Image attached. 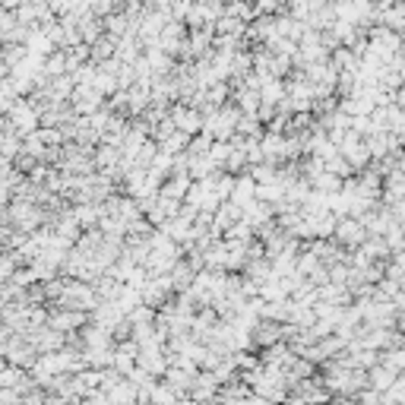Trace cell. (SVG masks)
Instances as JSON below:
<instances>
[{
  "label": "cell",
  "mask_w": 405,
  "mask_h": 405,
  "mask_svg": "<svg viewBox=\"0 0 405 405\" xmlns=\"http://www.w3.org/2000/svg\"><path fill=\"white\" fill-rule=\"evenodd\" d=\"M244 269H247V282H253V285H263V282L273 275V269H269V260L263 257V260H253V263H244Z\"/></svg>",
  "instance_id": "30bf717a"
},
{
  "label": "cell",
  "mask_w": 405,
  "mask_h": 405,
  "mask_svg": "<svg viewBox=\"0 0 405 405\" xmlns=\"http://www.w3.org/2000/svg\"><path fill=\"white\" fill-rule=\"evenodd\" d=\"M6 127H10L13 133H16L19 140H26V137H32L35 130H38V111L29 105V98H16L13 102V108L6 111Z\"/></svg>",
  "instance_id": "6da1fadb"
},
{
  "label": "cell",
  "mask_w": 405,
  "mask_h": 405,
  "mask_svg": "<svg viewBox=\"0 0 405 405\" xmlns=\"http://www.w3.org/2000/svg\"><path fill=\"white\" fill-rule=\"evenodd\" d=\"M124 314H120V310H117V304H111V301H98V307L95 310H92V323H95V326H105V330H115V326L117 323H124Z\"/></svg>",
  "instance_id": "52a82bcc"
},
{
  "label": "cell",
  "mask_w": 405,
  "mask_h": 405,
  "mask_svg": "<svg viewBox=\"0 0 405 405\" xmlns=\"http://www.w3.org/2000/svg\"><path fill=\"white\" fill-rule=\"evenodd\" d=\"M402 399H405V380L396 377L386 393H380V405H402Z\"/></svg>",
  "instance_id": "7c38bea8"
},
{
  "label": "cell",
  "mask_w": 405,
  "mask_h": 405,
  "mask_svg": "<svg viewBox=\"0 0 405 405\" xmlns=\"http://www.w3.org/2000/svg\"><path fill=\"white\" fill-rule=\"evenodd\" d=\"M234 108H238L241 115H257L260 95H257V92H251V89H244L238 83V86H234Z\"/></svg>",
  "instance_id": "ba28073f"
},
{
  "label": "cell",
  "mask_w": 405,
  "mask_h": 405,
  "mask_svg": "<svg viewBox=\"0 0 405 405\" xmlns=\"http://www.w3.org/2000/svg\"><path fill=\"white\" fill-rule=\"evenodd\" d=\"M332 238H336L342 247H361L367 241V231H364V225H361L358 219H339Z\"/></svg>",
  "instance_id": "3957f363"
},
{
  "label": "cell",
  "mask_w": 405,
  "mask_h": 405,
  "mask_svg": "<svg viewBox=\"0 0 405 405\" xmlns=\"http://www.w3.org/2000/svg\"><path fill=\"white\" fill-rule=\"evenodd\" d=\"M377 364L386 367L389 374L399 377L402 367H405V352H402V348H389V352H380V361H377Z\"/></svg>",
  "instance_id": "8fae6325"
},
{
  "label": "cell",
  "mask_w": 405,
  "mask_h": 405,
  "mask_svg": "<svg viewBox=\"0 0 405 405\" xmlns=\"http://www.w3.org/2000/svg\"><path fill=\"white\" fill-rule=\"evenodd\" d=\"M190 177L187 174H172L168 181H162V187H159V196L162 200H174V203H184V196H187V190H190Z\"/></svg>",
  "instance_id": "5b68a950"
},
{
  "label": "cell",
  "mask_w": 405,
  "mask_h": 405,
  "mask_svg": "<svg viewBox=\"0 0 405 405\" xmlns=\"http://www.w3.org/2000/svg\"><path fill=\"white\" fill-rule=\"evenodd\" d=\"M251 342L260 348H269L275 342H282V323H273V320H257V326L251 330Z\"/></svg>",
  "instance_id": "277c9868"
},
{
  "label": "cell",
  "mask_w": 405,
  "mask_h": 405,
  "mask_svg": "<svg viewBox=\"0 0 405 405\" xmlns=\"http://www.w3.org/2000/svg\"><path fill=\"white\" fill-rule=\"evenodd\" d=\"M23 377H26V371H19V367L6 364L4 371H0V389H16L19 383H23Z\"/></svg>",
  "instance_id": "5bb4252c"
},
{
  "label": "cell",
  "mask_w": 405,
  "mask_h": 405,
  "mask_svg": "<svg viewBox=\"0 0 405 405\" xmlns=\"http://www.w3.org/2000/svg\"><path fill=\"white\" fill-rule=\"evenodd\" d=\"M70 216H73V222L80 225V228H92V225H98V219L105 216V206L102 203H76L73 209H70Z\"/></svg>",
  "instance_id": "8992f818"
},
{
  "label": "cell",
  "mask_w": 405,
  "mask_h": 405,
  "mask_svg": "<svg viewBox=\"0 0 405 405\" xmlns=\"http://www.w3.org/2000/svg\"><path fill=\"white\" fill-rule=\"evenodd\" d=\"M168 120L174 124L177 133H184V137H196V133H203V115L196 108H190V105H172L168 108Z\"/></svg>",
  "instance_id": "7a4b0ae2"
},
{
  "label": "cell",
  "mask_w": 405,
  "mask_h": 405,
  "mask_svg": "<svg viewBox=\"0 0 405 405\" xmlns=\"http://www.w3.org/2000/svg\"><path fill=\"white\" fill-rule=\"evenodd\" d=\"M127 323L130 326H152L155 323V310L146 307V304H140V307H133L130 314H127Z\"/></svg>",
  "instance_id": "4fadbf2b"
},
{
  "label": "cell",
  "mask_w": 405,
  "mask_h": 405,
  "mask_svg": "<svg viewBox=\"0 0 405 405\" xmlns=\"http://www.w3.org/2000/svg\"><path fill=\"white\" fill-rule=\"evenodd\" d=\"M393 380H396V374H389L386 367H380V364H374L371 371H367V389H374V393H386Z\"/></svg>",
  "instance_id": "9c48e42d"
}]
</instances>
